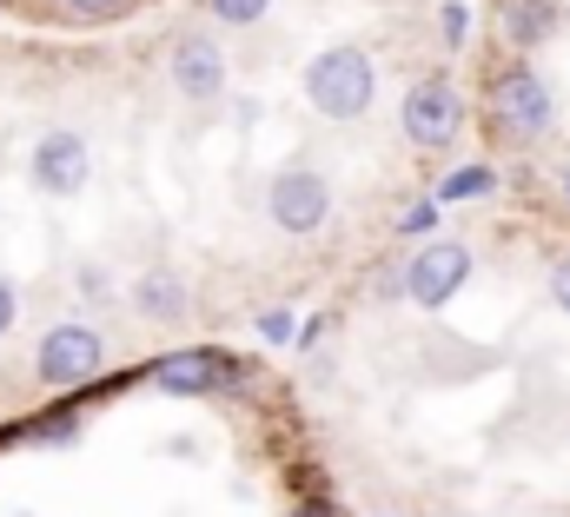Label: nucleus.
I'll use <instances>...</instances> for the list:
<instances>
[{"mask_svg":"<svg viewBox=\"0 0 570 517\" xmlns=\"http://www.w3.org/2000/svg\"><path fill=\"white\" fill-rule=\"evenodd\" d=\"M266 213H273V226H279V233L305 240V233H318V226L332 220V186H325L312 166H285V173H273Z\"/></svg>","mask_w":570,"mask_h":517,"instance_id":"nucleus-5","label":"nucleus"},{"mask_svg":"<svg viewBox=\"0 0 570 517\" xmlns=\"http://www.w3.org/2000/svg\"><path fill=\"white\" fill-rule=\"evenodd\" d=\"M431 220H438V206H412V213H405V226H399V233H412V240H419V233H431Z\"/></svg>","mask_w":570,"mask_h":517,"instance_id":"nucleus-16","label":"nucleus"},{"mask_svg":"<svg viewBox=\"0 0 570 517\" xmlns=\"http://www.w3.org/2000/svg\"><path fill=\"white\" fill-rule=\"evenodd\" d=\"M100 365H107V339H100L94 325H80V319H60V325L40 339V352H33V372H40V386H53V391L87 386Z\"/></svg>","mask_w":570,"mask_h":517,"instance_id":"nucleus-2","label":"nucleus"},{"mask_svg":"<svg viewBox=\"0 0 570 517\" xmlns=\"http://www.w3.org/2000/svg\"><path fill=\"white\" fill-rule=\"evenodd\" d=\"M405 139L419 146V153H444L451 139H458V127H464V100H458V87L444 80V74H431V80H419L412 94H405Z\"/></svg>","mask_w":570,"mask_h":517,"instance_id":"nucleus-4","label":"nucleus"},{"mask_svg":"<svg viewBox=\"0 0 570 517\" xmlns=\"http://www.w3.org/2000/svg\"><path fill=\"white\" fill-rule=\"evenodd\" d=\"M134 305H140L146 319H179L186 312V279L173 265H153V272L134 279Z\"/></svg>","mask_w":570,"mask_h":517,"instance_id":"nucleus-10","label":"nucleus"},{"mask_svg":"<svg viewBox=\"0 0 570 517\" xmlns=\"http://www.w3.org/2000/svg\"><path fill=\"white\" fill-rule=\"evenodd\" d=\"M153 379H159V391H186V398H199V391L233 386V365H226L219 352H179V359H166Z\"/></svg>","mask_w":570,"mask_h":517,"instance_id":"nucleus-9","label":"nucleus"},{"mask_svg":"<svg viewBox=\"0 0 570 517\" xmlns=\"http://www.w3.org/2000/svg\"><path fill=\"white\" fill-rule=\"evenodd\" d=\"M13 312H20V299H13V285H7V279H0V339H7V332H13Z\"/></svg>","mask_w":570,"mask_h":517,"instance_id":"nucleus-19","label":"nucleus"},{"mask_svg":"<svg viewBox=\"0 0 570 517\" xmlns=\"http://www.w3.org/2000/svg\"><path fill=\"white\" fill-rule=\"evenodd\" d=\"M504 40L511 47H538V40H551V27H558V7L551 0H504Z\"/></svg>","mask_w":570,"mask_h":517,"instance_id":"nucleus-11","label":"nucleus"},{"mask_svg":"<svg viewBox=\"0 0 570 517\" xmlns=\"http://www.w3.org/2000/svg\"><path fill=\"white\" fill-rule=\"evenodd\" d=\"M173 87L186 100H213L226 87V53H219L213 33H179V47H173Z\"/></svg>","mask_w":570,"mask_h":517,"instance_id":"nucleus-8","label":"nucleus"},{"mask_svg":"<svg viewBox=\"0 0 570 517\" xmlns=\"http://www.w3.org/2000/svg\"><path fill=\"white\" fill-rule=\"evenodd\" d=\"M551 114H558V100H551V87L538 80V67H504V74L491 80V120L504 133L538 139V133L551 127Z\"/></svg>","mask_w":570,"mask_h":517,"instance_id":"nucleus-3","label":"nucleus"},{"mask_svg":"<svg viewBox=\"0 0 570 517\" xmlns=\"http://www.w3.org/2000/svg\"><path fill=\"white\" fill-rule=\"evenodd\" d=\"M60 7H67L73 20H114V13H120L127 0H60Z\"/></svg>","mask_w":570,"mask_h":517,"instance_id":"nucleus-14","label":"nucleus"},{"mask_svg":"<svg viewBox=\"0 0 570 517\" xmlns=\"http://www.w3.org/2000/svg\"><path fill=\"white\" fill-rule=\"evenodd\" d=\"M292 332H298V325H292V312H266V319H259V339H266V345H285Z\"/></svg>","mask_w":570,"mask_h":517,"instance_id":"nucleus-15","label":"nucleus"},{"mask_svg":"<svg viewBox=\"0 0 570 517\" xmlns=\"http://www.w3.org/2000/svg\"><path fill=\"white\" fill-rule=\"evenodd\" d=\"M73 431H80V425H73V418H47V425H40V445H67V438H73Z\"/></svg>","mask_w":570,"mask_h":517,"instance_id":"nucleus-17","label":"nucleus"},{"mask_svg":"<svg viewBox=\"0 0 570 517\" xmlns=\"http://www.w3.org/2000/svg\"><path fill=\"white\" fill-rule=\"evenodd\" d=\"M551 299L570 312V258H558V265H551Z\"/></svg>","mask_w":570,"mask_h":517,"instance_id":"nucleus-18","label":"nucleus"},{"mask_svg":"<svg viewBox=\"0 0 570 517\" xmlns=\"http://www.w3.org/2000/svg\"><path fill=\"white\" fill-rule=\"evenodd\" d=\"M564 199H570V166H564Z\"/></svg>","mask_w":570,"mask_h":517,"instance_id":"nucleus-22","label":"nucleus"},{"mask_svg":"<svg viewBox=\"0 0 570 517\" xmlns=\"http://www.w3.org/2000/svg\"><path fill=\"white\" fill-rule=\"evenodd\" d=\"M80 292H87V299H107V279H100V265H87V272H80Z\"/></svg>","mask_w":570,"mask_h":517,"instance_id":"nucleus-20","label":"nucleus"},{"mask_svg":"<svg viewBox=\"0 0 570 517\" xmlns=\"http://www.w3.org/2000/svg\"><path fill=\"white\" fill-rule=\"evenodd\" d=\"M399 279H405V299H412V305L438 312L444 299L464 292V279H471V246H464V240H438V246H425Z\"/></svg>","mask_w":570,"mask_h":517,"instance_id":"nucleus-7","label":"nucleus"},{"mask_svg":"<svg viewBox=\"0 0 570 517\" xmlns=\"http://www.w3.org/2000/svg\"><path fill=\"white\" fill-rule=\"evenodd\" d=\"M266 7H273V0H213V13H219L226 27H253V20H266Z\"/></svg>","mask_w":570,"mask_h":517,"instance_id":"nucleus-13","label":"nucleus"},{"mask_svg":"<svg viewBox=\"0 0 570 517\" xmlns=\"http://www.w3.org/2000/svg\"><path fill=\"white\" fill-rule=\"evenodd\" d=\"M491 186V166H464V173H451L444 186H438V199H478Z\"/></svg>","mask_w":570,"mask_h":517,"instance_id":"nucleus-12","label":"nucleus"},{"mask_svg":"<svg viewBox=\"0 0 570 517\" xmlns=\"http://www.w3.org/2000/svg\"><path fill=\"white\" fill-rule=\"evenodd\" d=\"M379 94V67L365 47H325L312 67H305V100L325 114V120H358Z\"/></svg>","mask_w":570,"mask_h":517,"instance_id":"nucleus-1","label":"nucleus"},{"mask_svg":"<svg viewBox=\"0 0 570 517\" xmlns=\"http://www.w3.org/2000/svg\"><path fill=\"white\" fill-rule=\"evenodd\" d=\"M27 173H33V186H40L47 199H73V193L87 186V173H94V153H87V139L73 127H53V133L33 139Z\"/></svg>","mask_w":570,"mask_h":517,"instance_id":"nucleus-6","label":"nucleus"},{"mask_svg":"<svg viewBox=\"0 0 570 517\" xmlns=\"http://www.w3.org/2000/svg\"><path fill=\"white\" fill-rule=\"evenodd\" d=\"M444 40H464V7H444Z\"/></svg>","mask_w":570,"mask_h":517,"instance_id":"nucleus-21","label":"nucleus"}]
</instances>
